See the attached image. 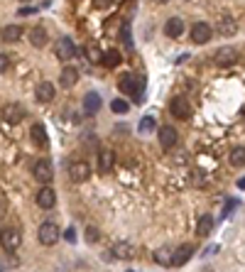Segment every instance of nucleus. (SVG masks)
<instances>
[{"instance_id":"f257e3e1","label":"nucleus","mask_w":245,"mask_h":272,"mask_svg":"<svg viewBox=\"0 0 245 272\" xmlns=\"http://www.w3.org/2000/svg\"><path fill=\"white\" fill-rule=\"evenodd\" d=\"M59 226L57 223H52V221H44L42 226H39V231H37V241L42 243V245H54V243L59 241Z\"/></svg>"},{"instance_id":"f03ea898","label":"nucleus","mask_w":245,"mask_h":272,"mask_svg":"<svg viewBox=\"0 0 245 272\" xmlns=\"http://www.w3.org/2000/svg\"><path fill=\"white\" fill-rule=\"evenodd\" d=\"M20 243H22V236H20L17 228H5V231L0 233V245H2L7 253H15V250L20 248Z\"/></svg>"},{"instance_id":"7ed1b4c3","label":"nucleus","mask_w":245,"mask_h":272,"mask_svg":"<svg viewBox=\"0 0 245 272\" xmlns=\"http://www.w3.org/2000/svg\"><path fill=\"white\" fill-rule=\"evenodd\" d=\"M25 116H27V111H25V106H20V103H7V106L2 108V121L7 123V125H17Z\"/></svg>"},{"instance_id":"20e7f679","label":"nucleus","mask_w":245,"mask_h":272,"mask_svg":"<svg viewBox=\"0 0 245 272\" xmlns=\"http://www.w3.org/2000/svg\"><path fill=\"white\" fill-rule=\"evenodd\" d=\"M32 172H34V177L39 181H44V184H49V181L54 179V167H52V162L49 159H37L34 162V167H32Z\"/></svg>"},{"instance_id":"39448f33","label":"nucleus","mask_w":245,"mask_h":272,"mask_svg":"<svg viewBox=\"0 0 245 272\" xmlns=\"http://www.w3.org/2000/svg\"><path fill=\"white\" fill-rule=\"evenodd\" d=\"M69 177H71V181H86L89 177H91V167H89V162H84V159L71 162V164H69Z\"/></svg>"},{"instance_id":"423d86ee","label":"nucleus","mask_w":245,"mask_h":272,"mask_svg":"<svg viewBox=\"0 0 245 272\" xmlns=\"http://www.w3.org/2000/svg\"><path fill=\"white\" fill-rule=\"evenodd\" d=\"M54 52H57V59L69 61L74 54H76V44H74V39H71V37H59V42H57Z\"/></svg>"},{"instance_id":"0eeeda50","label":"nucleus","mask_w":245,"mask_h":272,"mask_svg":"<svg viewBox=\"0 0 245 272\" xmlns=\"http://www.w3.org/2000/svg\"><path fill=\"white\" fill-rule=\"evenodd\" d=\"M169 111H172V116H174V118H179V121H189V116H191V106H189V101L182 98V96L172 98Z\"/></svg>"},{"instance_id":"6e6552de","label":"nucleus","mask_w":245,"mask_h":272,"mask_svg":"<svg viewBox=\"0 0 245 272\" xmlns=\"http://www.w3.org/2000/svg\"><path fill=\"white\" fill-rule=\"evenodd\" d=\"M238 49L236 47H221L218 52L214 54V61L218 64V66H231V64H236L238 61Z\"/></svg>"},{"instance_id":"1a4fd4ad","label":"nucleus","mask_w":245,"mask_h":272,"mask_svg":"<svg viewBox=\"0 0 245 272\" xmlns=\"http://www.w3.org/2000/svg\"><path fill=\"white\" fill-rule=\"evenodd\" d=\"M211 37H214V27H211L209 22H196V25L191 27V39H194L196 44H206Z\"/></svg>"},{"instance_id":"9d476101","label":"nucleus","mask_w":245,"mask_h":272,"mask_svg":"<svg viewBox=\"0 0 245 272\" xmlns=\"http://www.w3.org/2000/svg\"><path fill=\"white\" fill-rule=\"evenodd\" d=\"M118 89H121L122 93H127V96H137L140 76H135V74H122L121 79H118Z\"/></svg>"},{"instance_id":"9b49d317","label":"nucleus","mask_w":245,"mask_h":272,"mask_svg":"<svg viewBox=\"0 0 245 272\" xmlns=\"http://www.w3.org/2000/svg\"><path fill=\"white\" fill-rule=\"evenodd\" d=\"M34 201H37L39 209H47V211H49V209H54V204H57V194H54L52 186H44V189L37 191V199H34Z\"/></svg>"},{"instance_id":"f8f14e48","label":"nucleus","mask_w":245,"mask_h":272,"mask_svg":"<svg viewBox=\"0 0 245 272\" xmlns=\"http://www.w3.org/2000/svg\"><path fill=\"white\" fill-rule=\"evenodd\" d=\"M191 255H194V245H191V243H184V245H179V248L172 253V265L182 268V265H186V263L191 260Z\"/></svg>"},{"instance_id":"ddd939ff","label":"nucleus","mask_w":245,"mask_h":272,"mask_svg":"<svg viewBox=\"0 0 245 272\" xmlns=\"http://www.w3.org/2000/svg\"><path fill=\"white\" fill-rule=\"evenodd\" d=\"M177 140H179V135H177V130H174L172 125H162V128H159V145H162L164 150H172V147L177 145Z\"/></svg>"},{"instance_id":"4468645a","label":"nucleus","mask_w":245,"mask_h":272,"mask_svg":"<svg viewBox=\"0 0 245 272\" xmlns=\"http://www.w3.org/2000/svg\"><path fill=\"white\" fill-rule=\"evenodd\" d=\"M113 164H116V154H113V150L98 152V172H101V174H108V172L113 169Z\"/></svg>"},{"instance_id":"2eb2a0df","label":"nucleus","mask_w":245,"mask_h":272,"mask_svg":"<svg viewBox=\"0 0 245 272\" xmlns=\"http://www.w3.org/2000/svg\"><path fill=\"white\" fill-rule=\"evenodd\" d=\"M172 253H174V248L172 245H162V248H157L154 250V263L157 265H162V268H172Z\"/></svg>"},{"instance_id":"dca6fc26","label":"nucleus","mask_w":245,"mask_h":272,"mask_svg":"<svg viewBox=\"0 0 245 272\" xmlns=\"http://www.w3.org/2000/svg\"><path fill=\"white\" fill-rule=\"evenodd\" d=\"M184 32V20L182 17H169L167 22H164V34L167 37H172V39H179Z\"/></svg>"},{"instance_id":"f3484780","label":"nucleus","mask_w":245,"mask_h":272,"mask_svg":"<svg viewBox=\"0 0 245 272\" xmlns=\"http://www.w3.org/2000/svg\"><path fill=\"white\" fill-rule=\"evenodd\" d=\"M76 81H79V69L66 66V69L61 71V76H59V86H61V89H74V86H76Z\"/></svg>"},{"instance_id":"a211bd4d","label":"nucleus","mask_w":245,"mask_h":272,"mask_svg":"<svg viewBox=\"0 0 245 272\" xmlns=\"http://www.w3.org/2000/svg\"><path fill=\"white\" fill-rule=\"evenodd\" d=\"M47 42H49V34H47L44 27H32L30 30V44L32 47L42 49V47H47Z\"/></svg>"},{"instance_id":"6ab92c4d","label":"nucleus","mask_w":245,"mask_h":272,"mask_svg":"<svg viewBox=\"0 0 245 272\" xmlns=\"http://www.w3.org/2000/svg\"><path fill=\"white\" fill-rule=\"evenodd\" d=\"M54 93H57L54 84L42 81V84L37 86V101H39V103H49V101H54Z\"/></svg>"},{"instance_id":"aec40b11","label":"nucleus","mask_w":245,"mask_h":272,"mask_svg":"<svg viewBox=\"0 0 245 272\" xmlns=\"http://www.w3.org/2000/svg\"><path fill=\"white\" fill-rule=\"evenodd\" d=\"M101 106H103V101H101V96H98L96 91H89V93L84 96V111H86V113H98Z\"/></svg>"},{"instance_id":"412c9836","label":"nucleus","mask_w":245,"mask_h":272,"mask_svg":"<svg viewBox=\"0 0 245 272\" xmlns=\"http://www.w3.org/2000/svg\"><path fill=\"white\" fill-rule=\"evenodd\" d=\"M113 255L121 258V260H130V258H135V245L132 243H125V241L116 243L113 245Z\"/></svg>"},{"instance_id":"4be33fe9","label":"nucleus","mask_w":245,"mask_h":272,"mask_svg":"<svg viewBox=\"0 0 245 272\" xmlns=\"http://www.w3.org/2000/svg\"><path fill=\"white\" fill-rule=\"evenodd\" d=\"M32 135V142L34 145H39V147H47L49 145V137H47V130H44V125H39V123H34L30 130Z\"/></svg>"},{"instance_id":"5701e85b","label":"nucleus","mask_w":245,"mask_h":272,"mask_svg":"<svg viewBox=\"0 0 245 272\" xmlns=\"http://www.w3.org/2000/svg\"><path fill=\"white\" fill-rule=\"evenodd\" d=\"M216 32H221V34L231 37V34H236V32H238V22H236L233 17H221V20H218V25H216Z\"/></svg>"},{"instance_id":"b1692460","label":"nucleus","mask_w":245,"mask_h":272,"mask_svg":"<svg viewBox=\"0 0 245 272\" xmlns=\"http://www.w3.org/2000/svg\"><path fill=\"white\" fill-rule=\"evenodd\" d=\"M211 228H214V216H209V213H204L201 218H199V223H196V236H209L211 233Z\"/></svg>"},{"instance_id":"393cba45","label":"nucleus","mask_w":245,"mask_h":272,"mask_svg":"<svg viewBox=\"0 0 245 272\" xmlns=\"http://www.w3.org/2000/svg\"><path fill=\"white\" fill-rule=\"evenodd\" d=\"M0 37H2L5 42H17V39L22 37V27H20V25H5L2 32H0Z\"/></svg>"},{"instance_id":"a878e982","label":"nucleus","mask_w":245,"mask_h":272,"mask_svg":"<svg viewBox=\"0 0 245 272\" xmlns=\"http://www.w3.org/2000/svg\"><path fill=\"white\" fill-rule=\"evenodd\" d=\"M121 61L122 59H121V52H118V49H108V52H103V57H101V64L108 66V69H116Z\"/></svg>"},{"instance_id":"bb28decb","label":"nucleus","mask_w":245,"mask_h":272,"mask_svg":"<svg viewBox=\"0 0 245 272\" xmlns=\"http://www.w3.org/2000/svg\"><path fill=\"white\" fill-rule=\"evenodd\" d=\"M154 128H157V125H154V118H152V116H145V118L140 121V125H137V130H140L142 135H150Z\"/></svg>"},{"instance_id":"cd10ccee","label":"nucleus","mask_w":245,"mask_h":272,"mask_svg":"<svg viewBox=\"0 0 245 272\" xmlns=\"http://www.w3.org/2000/svg\"><path fill=\"white\" fill-rule=\"evenodd\" d=\"M231 164H233V167H243L245 164V150L243 147H236V150L231 152Z\"/></svg>"},{"instance_id":"c85d7f7f","label":"nucleus","mask_w":245,"mask_h":272,"mask_svg":"<svg viewBox=\"0 0 245 272\" xmlns=\"http://www.w3.org/2000/svg\"><path fill=\"white\" fill-rule=\"evenodd\" d=\"M86 57H89V61H91V64H98V61H101V57H103V52H101V49H98V47H86Z\"/></svg>"},{"instance_id":"c756f323","label":"nucleus","mask_w":245,"mask_h":272,"mask_svg":"<svg viewBox=\"0 0 245 272\" xmlns=\"http://www.w3.org/2000/svg\"><path fill=\"white\" fill-rule=\"evenodd\" d=\"M121 37H122V44L130 49V47H132V37H130V22H125V25H122Z\"/></svg>"},{"instance_id":"7c9ffc66","label":"nucleus","mask_w":245,"mask_h":272,"mask_svg":"<svg viewBox=\"0 0 245 272\" xmlns=\"http://www.w3.org/2000/svg\"><path fill=\"white\" fill-rule=\"evenodd\" d=\"M98 238H101V233H98V228H93V226H89L86 228V243H98Z\"/></svg>"},{"instance_id":"2f4dec72","label":"nucleus","mask_w":245,"mask_h":272,"mask_svg":"<svg viewBox=\"0 0 245 272\" xmlns=\"http://www.w3.org/2000/svg\"><path fill=\"white\" fill-rule=\"evenodd\" d=\"M111 108H113V113H127V103L121 101V98H116V101L111 103Z\"/></svg>"},{"instance_id":"473e14b6","label":"nucleus","mask_w":245,"mask_h":272,"mask_svg":"<svg viewBox=\"0 0 245 272\" xmlns=\"http://www.w3.org/2000/svg\"><path fill=\"white\" fill-rule=\"evenodd\" d=\"M7 66H10V59H7L5 54H0V74H2V71H7Z\"/></svg>"},{"instance_id":"72a5a7b5","label":"nucleus","mask_w":245,"mask_h":272,"mask_svg":"<svg viewBox=\"0 0 245 272\" xmlns=\"http://www.w3.org/2000/svg\"><path fill=\"white\" fill-rule=\"evenodd\" d=\"M93 5L96 7H106V5H111V0H93Z\"/></svg>"},{"instance_id":"f704fd0d","label":"nucleus","mask_w":245,"mask_h":272,"mask_svg":"<svg viewBox=\"0 0 245 272\" xmlns=\"http://www.w3.org/2000/svg\"><path fill=\"white\" fill-rule=\"evenodd\" d=\"M2 213H5V204H2V199H0V218H2Z\"/></svg>"},{"instance_id":"c9c22d12","label":"nucleus","mask_w":245,"mask_h":272,"mask_svg":"<svg viewBox=\"0 0 245 272\" xmlns=\"http://www.w3.org/2000/svg\"><path fill=\"white\" fill-rule=\"evenodd\" d=\"M154 2H159V5H164V2H169V0H154Z\"/></svg>"},{"instance_id":"e433bc0d","label":"nucleus","mask_w":245,"mask_h":272,"mask_svg":"<svg viewBox=\"0 0 245 272\" xmlns=\"http://www.w3.org/2000/svg\"><path fill=\"white\" fill-rule=\"evenodd\" d=\"M22 2H27V0H22Z\"/></svg>"}]
</instances>
